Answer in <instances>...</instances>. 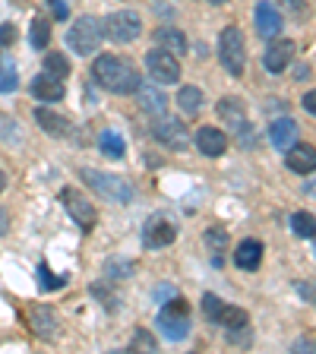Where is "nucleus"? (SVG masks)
Masks as SVG:
<instances>
[{"label": "nucleus", "instance_id": "obj_1", "mask_svg": "<svg viewBox=\"0 0 316 354\" xmlns=\"http://www.w3.org/2000/svg\"><path fill=\"white\" fill-rule=\"evenodd\" d=\"M92 80L102 88L114 92V95H133L136 86H140V70L130 64V60L118 57V54H98L92 60Z\"/></svg>", "mask_w": 316, "mask_h": 354}, {"label": "nucleus", "instance_id": "obj_2", "mask_svg": "<svg viewBox=\"0 0 316 354\" xmlns=\"http://www.w3.org/2000/svg\"><path fill=\"white\" fill-rule=\"evenodd\" d=\"M80 180L95 193V196L108 199V203H118V206H130L136 199V187L120 174H111V171H95V168H80Z\"/></svg>", "mask_w": 316, "mask_h": 354}, {"label": "nucleus", "instance_id": "obj_3", "mask_svg": "<svg viewBox=\"0 0 316 354\" xmlns=\"http://www.w3.org/2000/svg\"><path fill=\"white\" fill-rule=\"evenodd\" d=\"M219 60L225 66V73L234 80L247 73V41H243V32L237 26H225L219 32Z\"/></svg>", "mask_w": 316, "mask_h": 354}, {"label": "nucleus", "instance_id": "obj_4", "mask_svg": "<svg viewBox=\"0 0 316 354\" xmlns=\"http://www.w3.org/2000/svg\"><path fill=\"white\" fill-rule=\"evenodd\" d=\"M155 326L162 329V335L168 342H184L187 335H190V307H187L184 297L180 295L171 297V301L162 307V313H158Z\"/></svg>", "mask_w": 316, "mask_h": 354}, {"label": "nucleus", "instance_id": "obj_5", "mask_svg": "<svg viewBox=\"0 0 316 354\" xmlns=\"http://www.w3.org/2000/svg\"><path fill=\"white\" fill-rule=\"evenodd\" d=\"M102 38H104L102 19H95V16H80V19L70 26V32H66V48H70L76 57H89V54L98 51Z\"/></svg>", "mask_w": 316, "mask_h": 354}, {"label": "nucleus", "instance_id": "obj_6", "mask_svg": "<svg viewBox=\"0 0 316 354\" xmlns=\"http://www.w3.org/2000/svg\"><path fill=\"white\" fill-rule=\"evenodd\" d=\"M102 32L114 44H130L142 35V19L133 10H118V13H108L102 19Z\"/></svg>", "mask_w": 316, "mask_h": 354}, {"label": "nucleus", "instance_id": "obj_7", "mask_svg": "<svg viewBox=\"0 0 316 354\" xmlns=\"http://www.w3.org/2000/svg\"><path fill=\"white\" fill-rule=\"evenodd\" d=\"M215 111H219L221 124H228V130L241 136L243 146H247V149L257 146V136L250 133V120H247V104H243L241 98H237V95H225Z\"/></svg>", "mask_w": 316, "mask_h": 354}, {"label": "nucleus", "instance_id": "obj_8", "mask_svg": "<svg viewBox=\"0 0 316 354\" xmlns=\"http://www.w3.org/2000/svg\"><path fill=\"white\" fill-rule=\"evenodd\" d=\"M60 203H64V209L70 212V218H73L82 231H92L98 225L95 203H92L86 193L76 190V187H64V190H60Z\"/></svg>", "mask_w": 316, "mask_h": 354}, {"label": "nucleus", "instance_id": "obj_9", "mask_svg": "<svg viewBox=\"0 0 316 354\" xmlns=\"http://www.w3.org/2000/svg\"><path fill=\"white\" fill-rule=\"evenodd\" d=\"M149 133H152V140L162 142L165 149H174V152H184V149H190V133H187V124L168 118V114L155 118L152 124H149Z\"/></svg>", "mask_w": 316, "mask_h": 354}, {"label": "nucleus", "instance_id": "obj_10", "mask_svg": "<svg viewBox=\"0 0 316 354\" xmlns=\"http://www.w3.org/2000/svg\"><path fill=\"white\" fill-rule=\"evenodd\" d=\"M146 70L155 82L171 86V82L180 80V57L165 51V48H152V51H146Z\"/></svg>", "mask_w": 316, "mask_h": 354}, {"label": "nucleus", "instance_id": "obj_11", "mask_svg": "<svg viewBox=\"0 0 316 354\" xmlns=\"http://www.w3.org/2000/svg\"><path fill=\"white\" fill-rule=\"evenodd\" d=\"M26 319H29V329L35 332L41 342H51L60 335V319L48 304H29V307H26Z\"/></svg>", "mask_w": 316, "mask_h": 354}, {"label": "nucleus", "instance_id": "obj_12", "mask_svg": "<svg viewBox=\"0 0 316 354\" xmlns=\"http://www.w3.org/2000/svg\"><path fill=\"white\" fill-rule=\"evenodd\" d=\"M295 51H297V44L291 41V38H272L269 41V48H266L263 54V66L269 70V73H285L288 66H291V60H295Z\"/></svg>", "mask_w": 316, "mask_h": 354}, {"label": "nucleus", "instance_id": "obj_13", "mask_svg": "<svg viewBox=\"0 0 316 354\" xmlns=\"http://www.w3.org/2000/svg\"><path fill=\"white\" fill-rule=\"evenodd\" d=\"M177 241V225H171L165 215H155V218L146 221V231H142V243L149 250H162V247H171Z\"/></svg>", "mask_w": 316, "mask_h": 354}, {"label": "nucleus", "instance_id": "obj_14", "mask_svg": "<svg viewBox=\"0 0 316 354\" xmlns=\"http://www.w3.org/2000/svg\"><path fill=\"white\" fill-rule=\"evenodd\" d=\"M193 142L206 158H219V155L228 152V133L219 130V127H199Z\"/></svg>", "mask_w": 316, "mask_h": 354}, {"label": "nucleus", "instance_id": "obj_15", "mask_svg": "<svg viewBox=\"0 0 316 354\" xmlns=\"http://www.w3.org/2000/svg\"><path fill=\"white\" fill-rule=\"evenodd\" d=\"M29 92H32V98H38V102L57 104V102H64L66 86H64V80H57V76H51V73H38L35 80L29 82Z\"/></svg>", "mask_w": 316, "mask_h": 354}, {"label": "nucleus", "instance_id": "obj_16", "mask_svg": "<svg viewBox=\"0 0 316 354\" xmlns=\"http://www.w3.org/2000/svg\"><path fill=\"white\" fill-rule=\"evenodd\" d=\"M285 165L295 171V174H313V168H316L313 142H291V146L285 149Z\"/></svg>", "mask_w": 316, "mask_h": 354}, {"label": "nucleus", "instance_id": "obj_17", "mask_svg": "<svg viewBox=\"0 0 316 354\" xmlns=\"http://www.w3.org/2000/svg\"><path fill=\"white\" fill-rule=\"evenodd\" d=\"M133 95H140V108L146 111L149 118H162V114H168V95H165L158 86H152V82H140Z\"/></svg>", "mask_w": 316, "mask_h": 354}, {"label": "nucleus", "instance_id": "obj_18", "mask_svg": "<svg viewBox=\"0 0 316 354\" xmlns=\"http://www.w3.org/2000/svg\"><path fill=\"white\" fill-rule=\"evenodd\" d=\"M253 22H257V32L263 38H279L281 35V29H285V19H281V13L272 7V3H257V16H253Z\"/></svg>", "mask_w": 316, "mask_h": 354}, {"label": "nucleus", "instance_id": "obj_19", "mask_svg": "<svg viewBox=\"0 0 316 354\" xmlns=\"http://www.w3.org/2000/svg\"><path fill=\"white\" fill-rule=\"evenodd\" d=\"M263 241L259 237H247V241L237 243L234 250V266L241 269V272H257L259 263H263Z\"/></svg>", "mask_w": 316, "mask_h": 354}, {"label": "nucleus", "instance_id": "obj_20", "mask_svg": "<svg viewBox=\"0 0 316 354\" xmlns=\"http://www.w3.org/2000/svg\"><path fill=\"white\" fill-rule=\"evenodd\" d=\"M152 38H155V44H158V48H165V51L177 54V57L190 51V41H187V35L177 29V26H158Z\"/></svg>", "mask_w": 316, "mask_h": 354}, {"label": "nucleus", "instance_id": "obj_21", "mask_svg": "<svg viewBox=\"0 0 316 354\" xmlns=\"http://www.w3.org/2000/svg\"><path fill=\"white\" fill-rule=\"evenodd\" d=\"M35 120H38V127H41L48 136H57V140H64V136H70V120L64 118V114H57V111H51V108H38L35 111Z\"/></svg>", "mask_w": 316, "mask_h": 354}, {"label": "nucleus", "instance_id": "obj_22", "mask_svg": "<svg viewBox=\"0 0 316 354\" xmlns=\"http://www.w3.org/2000/svg\"><path fill=\"white\" fill-rule=\"evenodd\" d=\"M269 142L285 152L291 142H297V124L291 118H275L272 124H269Z\"/></svg>", "mask_w": 316, "mask_h": 354}, {"label": "nucleus", "instance_id": "obj_23", "mask_svg": "<svg viewBox=\"0 0 316 354\" xmlns=\"http://www.w3.org/2000/svg\"><path fill=\"white\" fill-rule=\"evenodd\" d=\"M206 104V95H203V88L199 86H180L177 88V108L184 111L187 118H196L199 111Z\"/></svg>", "mask_w": 316, "mask_h": 354}, {"label": "nucleus", "instance_id": "obj_24", "mask_svg": "<svg viewBox=\"0 0 316 354\" xmlns=\"http://www.w3.org/2000/svg\"><path fill=\"white\" fill-rule=\"evenodd\" d=\"M98 152H102L104 158H111V162H120L127 155L124 136H120L118 130H102V136H98Z\"/></svg>", "mask_w": 316, "mask_h": 354}, {"label": "nucleus", "instance_id": "obj_25", "mask_svg": "<svg viewBox=\"0 0 316 354\" xmlns=\"http://www.w3.org/2000/svg\"><path fill=\"white\" fill-rule=\"evenodd\" d=\"M29 44L35 51H44L48 44H51V19H44V16H35L29 26Z\"/></svg>", "mask_w": 316, "mask_h": 354}, {"label": "nucleus", "instance_id": "obj_26", "mask_svg": "<svg viewBox=\"0 0 316 354\" xmlns=\"http://www.w3.org/2000/svg\"><path fill=\"white\" fill-rule=\"evenodd\" d=\"M221 326L228 332H243V329H250V317H247V310H241V307H228L225 304V310H221V319H219Z\"/></svg>", "mask_w": 316, "mask_h": 354}, {"label": "nucleus", "instance_id": "obj_27", "mask_svg": "<svg viewBox=\"0 0 316 354\" xmlns=\"http://www.w3.org/2000/svg\"><path fill=\"white\" fill-rule=\"evenodd\" d=\"M291 231H295L297 237H304V241H313V234H316L313 212H295L291 215Z\"/></svg>", "mask_w": 316, "mask_h": 354}, {"label": "nucleus", "instance_id": "obj_28", "mask_svg": "<svg viewBox=\"0 0 316 354\" xmlns=\"http://www.w3.org/2000/svg\"><path fill=\"white\" fill-rule=\"evenodd\" d=\"M203 243H206L215 257H221V253L228 250V231L221 228V225H212V228H206V234H203Z\"/></svg>", "mask_w": 316, "mask_h": 354}, {"label": "nucleus", "instance_id": "obj_29", "mask_svg": "<svg viewBox=\"0 0 316 354\" xmlns=\"http://www.w3.org/2000/svg\"><path fill=\"white\" fill-rule=\"evenodd\" d=\"M199 310H203V317H206L209 323H219L221 310H225V301H221L219 295H212V291H203V297H199Z\"/></svg>", "mask_w": 316, "mask_h": 354}, {"label": "nucleus", "instance_id": "obj_30", "mask_svg": "<svg viewBox=\"0 0 316 354\" xmlns=\"http://www.w3.org/2000/svg\"><path fill=\"white\" fill-rule=\"evenodd\" d=\"M19 88V73H16V66L10 60L0 57V95H10Z\"/></svg>", "mask_w": 316, "mask_h": 354}, {"label": "nucleus", "instance_id": "obj_31", "mask_svg": "<svg viewBox=\"0 0 316 354\" xmlns=\"http://www.w3.org/2000/svg\"><path fill=\"white\" fill-rule=\"evenodd\" d=\"M44 73L57 76V80H66V76H70V60H66L64 54L51 51L48 57H44Z\"/></svg>", "mask_w": 316, "mask_h": 354}, {"label": "nucleus", "instance_id": "obj_32", "mask_svg": "<svg viewBox=\"0 0 316 354\" xmlns=\"http://www.w3.org/2000/svg\"><path fill=\"white\" fill-rule=\"evenodd\" d=\"M38 285H41V291H57V288H64L66 285V279H60V275H54L51 269H48V266L44 263H38Z\"/></svg>", "mask_w": 316, "mask_h": 354}, {"label": "nucleus", "instance_id": "obj_33", "mask_svg": "<svg viewBox=\"0 0 316 354\" xmlns=\"http://www.w3.org/2000/svg\"><path fill=\"white\" fill-rule=\"evenodd\" d=\"M130 272H133V263H127V259H108V263H104V275H108L111 281L130 279Z\"/></svg>", "mask_w": 316, "mask_h": 354}, {"label": "nucleus", "instance_id": "obj_34", "mask_svg": "<svg viewBox=\"0 0 316 354\" xmlns=\"http://www.w3.org/2000/svg\"><path fill=\"white\" fill-rule=\"evenodd\" d=\"M92 291V297H98V304H104L108 310H118V297L111 295V288L108 285H102V281H95V285L89 288Z\"/></svg>", "mask_w": 316, "mask_h": 354}, {"label": "nucleus", "instance_id": "obj_35", "mask_svg": "<svg viewBox=\"0 0 316 354\" xmlns=\"http://www.w3.org/2000/svg\"><path fill=\"white\" fill-rule=\"evenodd\" d=\"M155 339H152V332H146V329H136V335H133V342H130V351H155Z\"/></svg>", "mask_w": 316, "mask_h": 354}, {"label": "nucleus", "instance_id": "obj_36", "mask_svg": "<svg viewBox=\"0 0 316 354\" xmlns=\"http://www.w3.org/2000/svg\"><path fill=\"white\" fill-rule=\"evenodd\" d=\"M44 3L51 7V16H54L57 22H66V19H70V3H66V0H44Z\"/></svg>", "mask_w": 316, "mask_h": 354}, {"label": "nucleus", "instance_id": "obj_37", "mask_svg": "<svg viewBox=\"0 0 316 354\" xmlns=\"http://www.w3.org/2000/svg\"><path fill=\"white\" fill-rule=\"evenodd\" d=\"M13 38H16V29H13V26H10V22H7V26L0 29V48H7V44L13 41Z\"/></svg>", "mask_w": 316, "mask_h": 354}, {"label": "nucleus", "instance_id": "obj_38", "mask_svg": "<svg viewBox=\"0 0 316 354\" xmlns=\"http://www.w3.org/2000/svg\"><path fill=\"white\" fill-rule=\"evenodd\" d=\"M304 111H307L310 118L316 114V95H313V92H307V95H304Z\"/></svg>", "mask_w": 316, "mask_h": 354}, {"label": "nucleus", "instance_id": "obj_39", "mask_svg": "<svg viewBox=\"0 0 316 354\" xmlns=\"http://www.w3.org/2000/svg\"><path fill=\"white\" fill-rule=\"evenodd\" d=\"M7 231H10V212H7L3 206H0V237L7 234Z\"/></svg>", "mask_w": 316, "mask_h": 354}, {"label": "nucleus", "instance_id": "obj_40", "mask_svg": "<svg viewBox=\"0 0 316 354\" xmlns=\"http://www.w3.org/2000/svg\"><path fill=\"white\" fill-rule=\"evenodd\" d=\"M310 76H313V73H310V64H301V66H297V73H295V80H297V82L310 80Z\"/></svg>", "mask_w": 316, "mask_h": 354}, {"label": "nucleus", "instance_id": "obj_41", "mask_svg": "<svg viewBox=\"0 0 316 354\" xmlns=\"http://www.w3.org/2000/svg\"><path fill=\"white\" fill-rule=\"evenodd\" d=\"M177 291L174 288H168V285H162V288H155V297H174Z\"/></svg>", "mask_w": 316, "mask_h": 354}, {"label": "nucleus", "instance_id": "obj_42", "mask_svg": "<svg viewBox=\"0 0 316 354\" xmlns=\"http://www.w3.org/2000/svg\"><path fill=\"white\" fill-rule=\"evenodd\" d=\"M7 184H10V177H7V171H3V168H0V193H3V190H7Z\"/></svg>", "mask_w": 316, "mask_h": 354}, {"label": "nucleus", "instance_id": "obj_43", "mask_svg": "<svg viewBox=\"0 0 316 354\" xmlns=\"http://www.w3.org/2000/svg\"><path fill=\"white\" fill-rule=\"evenodd\" d=\"M206 3H212V7H221V3H228V0H206Z\"/></svg>", "mask_w": 316, "mask_h": 354}, {"label": "nucleus", "instance_id": "obj_44", "mask_svg": "<svg viewBox=\"0 0 316 354\" xmlns=\"http://www.w3.org/2000/svg\"><path fill=\"white\" fill-rule=\"evenodd\" d=\"M0 57H3V48H0Z\"/></svg>", "mask_w": 316, "mask_h": 354}]
</instances>
